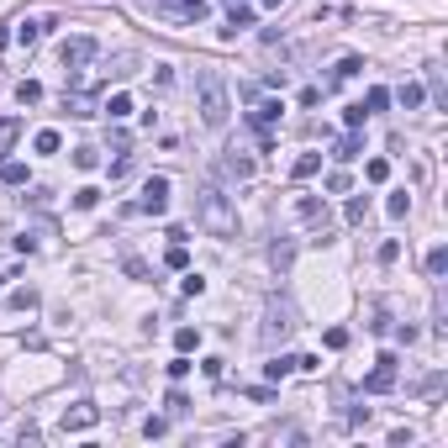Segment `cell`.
Returning a JSON list of instances; mask_svg holds the SVG:
<instances>
[{
	"label": "cell",
	"mask_w": 448,
	"mask_h": 448,
	"mask_svg": "<svg viewBox=\"0 0 448 448\" xmlns=\"http://www.w3.org/2000/svg\"><path fill=\"white\" fill-rule=\"evenodd\" d=\"M195 222H201L211 237H232V232H237V211H232V201H227L216 185H201V190H195Z\"/></svg>",
	"instance_id": "6da1fadb"
},
{
	"label": "cell",
	"mask_w": 448,
	"mask_h": 448,
	"mask_svg": "<svg viewBox=\"0 0 448 448\" xmlns=\"http://www.w3.org/2000/svg\"><path fill=\"white\" fill-rule=\"evenodd\" d=\"M195 106H201V121L211 132H222L227 127V117H232V100H227V84L216 80L211 69L201 74V80H195Z\"/></svg>",
	"instance_id": "7a4b0ae2"
},
{
	"label": "cell",
	"mask_w": 448,
	"mask_h": 448,
	"mask_svg": "<svg viewBox=\"0 0 448 448\" xmlns=\"http://www.w3.org/2000/svg\"><path fill=\"white\" fill-rule=\"evenodd\" d=\"M295 332V311L285 306V301H264V327H259V338H264V348H274V343H285Z\"/></svg>",
	"instance_id": "3957f363"
},
{
	"label": "cell",
	"mask_w": 448,
	"mask_h": 448,
	"mask_svg": "<svg viewBox=\"0 0 448 448\" xmlns=\"http://www.w3.org/2000/svg\"><path fill=\"white\" fill-rule=\"evenodd\" d=\"M95 53H100V47H95V37H69V43L59 47L64 69H69L74 80H80V74H84V69H90V64H95Z\"/></svg>",
	"instance_id": "277c9868"
},
{
	"label": "cell",
	"mask_w": 448,
	"mask_h": 448,
	"mask_svg": "<svg viewBox=\"0 0 448 448\" xmlns=\"http://www.w3.org/2000/svg\"><path fill=\"white\" fill-rule=\"evenodd\" d=\"M132 211H142V216H164V211H169V174H154V179H148Z\"/></svg>",
	"instance_id": "5b68a950"
},
{
	"label": "cell",
	"mask_w": 448,
	"mask_h": 448,
	"mask_svg": "<svg viewBox=\"0 0 448 448\" xmlns=\"http://www.w3.org/2000/svg\"><path fill=\"white\" fill-rule=\"evenodd\" d=\"M148 11L169 16V22H201V16H206V0H148Z\"/></svg>",
	"instance_id": "8992f818"
},
{
	"label": "cell",
	"mask_w": 448,
	"mask_h": 448,
	"mask_svg": "<svg viewBox=\"0 0 448 448\" xmlns=\"http://www.w3.org/2000/svg\"><path fill=\"white\" fill-rule=\"evenodd\" d=\"M396 375H401V359H396V354H380L375 369H369V380H364V390H369V396H385V390L396 385Z\"/></svg>",
	"instance_id": "52a82bcc"
},
{
	"label": "cell",
	"mask_w": 448,
	"mask_h": 448,
	"mask_svg": "<svg viewBox=\"0 0 448 448\" xmlns=\"http://www.w3.org/2000/svg\"><path fill=\"white\" fill-rule=\"evenodd\" d=\"M280 100H259V106H253V111H248V121H253V127H259V142H264V148H274V137H269V127H274V121H280Z\"/></svg>",
	"instance_id": "ba28073f"
},
{
	"label": "cell",
	"mask_w": 448,
	"mask_h": 448,
	"mask_svg": "<svg viewBox=\"0 0 448 448\" xmlns=\"http://www.w3.org/2000/svg\"><path fill=\"white\" fill-rule=\"evenodd\" d=\"M95 422H100V406H90V401L64 412V433H84V427H95Z\"/></svg>",
	"instance_id": "9c48e42d"
},
{
	"label": "cell",
	"mask_w": 448,
	"mask_h": 448,
	"mask_svg": "<svg viewBox=\"0 0 448 448\" xmlns=\"http://www.w3.org/2000/svg\"><path fill=\"white\" fill-rule=\"evenodd\" d=\"M364 154V137H359L354 127H348V137H338V148H332V158H338V164H348V158H359Z\"/></svg>",
	"instance_id": "30bf717a"
},
{
	"label": "cell",
	"mask_w": 448,
	"mask_h": 448,
	"mask_svg": "<svg viewBox=\"0 0 448 448\" xmlns=\"http://www.w3.org/2000/svg\"><path fill=\"white\" fill-rule=\"evenodd\" d=\"M243 27H253V6H232V16H227V27H222V37H237Z\"/></svg>",
	"instance_id": "8fae6325"
},
{
	"label": "cell",
	"mask_w": 448,
	"mask_h": 448,
	"mask_svg": "<svg viewBox=\"0 0 448 448\" xmlns=\"http://www.w3.org/2000/svg\"><path fill=\"white\" fill-rule=\"evenodd\" d=\"M222 169H227V174H232V179H253V158H243V154H237V148H232V154L222 158Z\"/></svg>",
	"instance_id": "7c38bea8"
},
{
	"label": "cell",
	"mask_w": 448,
	"mask_h": 448,
	"mask_svg": "<svg viewBox=\"0 0 448 448\" xmlns=\"http://www.w3.org/2000/svg\"><path fill=\"white\" fill-rule=\"evenodd\" d=\"M359 69H364V59H359V53H348V59H338V69H332V80H327V84H343V80H354Z\"/></svg>",
	"instance_id": "4fadbf2b"
},
{
	"label": "cell",
	"mask_w": 448,
	"mask_h": 448,
	"mask_svg": "<svg viewBox=\"0 0 448 448\" xmlns=\"http://www.w3.org/2000/svg\"><path fill=\"white\" fill-rule=\"evenodd\" d=\"M11 37H16V43H22V47H32L37 37H43V22H32V16H22V22H16V32H11Z\"/></svg>",
	"instance_id": "5bb4252c"
},
{
	"label": "cell",
	"mask_w": 448,
	"mask_h": 448,
	"mask_svg": "<svg viewBox=\"0 0 448 448\" xmlns=\"http://www.w3.org/2000/svg\"><path fill=\"white\" fill-rule=\"evenodd\" d=\"M427 274H433V280H443V274H448V248L443 243L427 248Z\"/></svg>",
	"instance_id": "9a60e30c"
},
{
	"label": "cell",
	"mask_w": 448,
	"mask_h": 448,
	"mask_svg": "<svg viewBox=\"0 0 448 448\" xmlns=\"http://www.w3.org/2000/svg\"><path fill=\"white\" fill-rule=\"evenodd\" d=\"M317 169H322V154H301V158H295V169H290V174H295V179H311Z\"/></svg>",
	"instance_id": "2e32d148"
},
{
	"label": "cell",
	"mask_w": 448,
	"mask_h": 448,
	"mask_svg": "<svg viewBox=\"0 0 448 448\" xmlns=\"http://www.w3.org/2000/svg\"><path fill=\"white\" fill-rule=\"evenodd\" d=\"M64 111H74V117H95L90 95H69V90H64Z\"/></svg>",
	"instance_id": "e0dca14e"
},
{
	"label": "cell",
	"mask_w": 448,
	"mask_h": 448,
	"mask_svg": "<svg viewBox=\"0 0 448 448\" xmlns=\"http://www.w3.org/2000/svg\"><path fill=\"white\" fill-rule=\"evenodd\" d=\"M396 100H401L406 111H417V106H422V84H412V80H406L401 90H396Z\"/></svg>",
	"instance_id": "ac0fdd59"
},
{
	"label": "cell",
	"mask_w": 448,
	"mask_h": 448,
	"mask_svg": "<svg viewBox=\"0 0 448 448\" xmlns=\"http://www.w3.org/2000/svg\"><path fill=\"white\" fill-rule=\"evenodd\" d=\"M16 100H22V106H37V100H43V84H37V80H22V84H16Z\"/></svg>",
	"instance_id": "d6986e66"
},
{
	"label": "cell",
	"mask_w": 448,
	"mask_h": 448,
	"mask_svg": "<svg viewBox=\"0 0 448 448\" xmlns=\"http://www.w3.org/2000/svg\"><path fill=\"white\" fill-rule=\"evenodd\" d=\"M295 211H301V222H322V201H317V195H301Z\"/></svg>",
	"instance_id": "ffe728a7"
},
{
	"label": "cell",
	"mask_w": 448,
	"mask_h": 448,
	"mask_svg": "<svg viewBox=\"0 0 448 448\" xmlns=\"http://www.w3.org/2000/svg\"><path fill=\"white\" fill-rule=\"evenodd\" d=\"M32 148H37V154H59V132H53V127H43V132L32 137Z\"/></svg>",
	"instance_id": "44dd1931"
},
{
	"label": "cell",
	"mask_w": 448,
	"mask_h": 448,
	"mask_svg": "<svg viewBox=\"0 0 448 448\" xmlns=\"http://www.w3.org/2000/svg\"><path fill=\"white\" fill-rule=\"evenodd\" d=\"M385 211L396 216V222H401V216L412 211V195H406V190H396V195H390V201H385Z\"/></svg>",
	"instance_id": "7402d4cb"
},
{
	"label": "cell",
	"mask_w": 448,
	"mask_h": 448,
	"mask_svg": "<svg viewBox=\"0 0 448 448\" xmlns=\"http://www.w3.org/2000/svg\"><path fill=\"white\" fill-rule=\"evenodd\" d=\"M174 348H179V354H190V348H201V332H195V327H179V332H174Z\"/></svg>",
	"instance_id": "603a6c76"
},
{
	"label": "cell",
	"mask_w": 448,
	"mask_h": 448,
	"mask_svg": "<svg viewBox=\"0 0 448 448\" xmlns=\"http://www.w3.org/2000/svg\"><path fill=\"white\" fill-rule=\"evenodd\" d=\"M121 269H127V280H148V264L137 253H121Z\"/></svg>",
	"instance_id": "cb8c5ba5"
},
{
	"label": "cell",
	"mask_w": 448,
	"mask_h": 448,
	"mask_svg": "<svg viewBox=\"0 0 448 448\" xmlns=\"http://www.w3.org/2000/svg\"><path fill=\"white\" fill-rule=\"evenodd\" d=\"M164 264H169V269H190V253H185V243H169Z\"/></svg>",
	"instance_id": "d4e9b609"
},
{
	"label": "cell",
	"mask_w": 448,
	"mask_h": 448,
	"mask_svg": "<svg viewBox=\"0 0 448 448\" xmlns=\"http://www.w3.org/2000/svg\"><path fill=\"white\" fill-rule=\"evenodd\" d=\"M106 111H111V121H121V117H127V111H132V95H111V100H106Z\"/></svg>",
	"instance_id": "484cf974"
},
{
	"label": "cell",
	"mask_w": 448,
	"mask_h": 448,
	"mask_svg": "<svg viewBox=\"0 0 448 448\" xmlns=\"http://www.w3.org/2000/svg\"><path fill=\"white\" fill-rule=\"evenodd\" d=\"M385 106H390V90H385V84H375V90L364 95V111H385Z\"/></svg>",
	"instance_id": "4316f807"
},
{
	"label": "cell",
	"mask_w": 448,
	"mask_h": 448,
	"mask_svg": "<svg viewBox=\"0 0 448 448\" xmlns=\"http://www.w3.org/2000/svg\"><path fill=\"white\" fill-rule=\"evenodd\" d=\"M0 179H6V185H27V164H0Z\"/></svg>",
	"instance_id": "83f0119b"
},
{
	"label": "cell",
	"mask_w": 448,
	"mask_h": 448,
	"mask_svg": "<svg viewBox=\"0 0 448 448\" xmlns=\"http://www.w3.org/2000/svg\"><path fill=\"white\" fill-rule=\"evenodd\" d=\"M269 259H274V269H290L295 248H290V243H274V248H269Z\"/></svg>",
	"instance_id": "f1b7e54d"
},
{
	"label": "cell",
	"mask_w": 448,
	"mask_h": 448,
	"mask_svg": "<svg viewBox=\"0 0 448 448\" xmlns=\"http://www.w3.org/2000/svg\"><path fill=\"white\" fill-rule=\"evenodd\" d=\"M364 174L375 179V185H385V179H390V164H385V158H369V164H364Z\"/></svg>",
	"instance_id": "f546056e"
},
{
	"label": "cell",
	"mask_w": 448,
	"mask_h": 448,
	"mask_svg": "<svg viewBox=\"0 0 448 448\" xmlns=\"http://www.w3.org/2000/svg\"><path fill=\"white\" fill-rule=\"evenodd\" d=\"M290 369H295V359H269V364H264V375H269V380H285Z\"/></svg>",
	"instance_id": "4dcf8cb0"
},
{
	"label": "cell",
	"mask_w": 448,
	"mask_h": 448,
	"mask_svg": "<svg viewBox=\"0 0 448 448\" xmlns=\"http://www.w3.org/2000/svg\"><path fill=\"white\" fill-rule=\"evenodd\" d=\"M95 201H100V190H95V185H84V190H74V206H80V211H90V206Z\"/></svg>",
	"instance_id": "1f68e13d"
},
{
	"label": "cell",
	"mask_w": 448,
	"mask_h": 448,
	"mask_svg": "<svg viewBox=\"0 0 448 448\" xmlns=\"http://www.w3.org/2000/svg\"><path fill=\"white\" fill-rule=\"evenodd\" d=\"M100 164V154H95V148H74V169H95Z\"/></svg>",
	"instance_id": "d6a6232c"
},
{
	"label": "cell",
	"mask_w": 448,
	"mask_h": 448,
	"mask_svg": "<svg viewBox=\"0 0 448 448\" xmlns=\"http://www.w3.org/2000/svg\"><path fill=\"white\" fill-rule=\"evenodd\" d=\"M348 185H354V179L343 174V169H338V174H327V190H332V195H348Z\"/></svg>",
	"instance_id": "836d02e7"
},
{
	"label": "cell",
	"mask_w": 448,
	"mask_h": 448,
	"mask_svg": "<svg viewBox=\"0 0 448 448\" xmlns=\"http://www.w3.org/2000/svg\"><path fill=\"white\" fill-rule=\"evenodd\" d=\"M364 216H369V201H364V195H354V201H348V222H364Z\"/></svg>",
	"instance_id": "e575fe53"
},
{
	"label": "cell",
	"mask_w": 448,
	"mask_h": 448,
	"mask_svg": "<svg viewBox=\"0 0 448 448\" xmlns=\"http://www.w3.org/2000/svg\"><path fill=\"white\" fill-rule=\"evenodd\" d=\"M164 406H169V417H185V412H190V401L179 396V390H169V401H164Z\"/></svg>",
	"instance_id": "d590c367"
},
{
	"label": "cell",
	"mask_w": 448,
	"mask_h": 448,
	"mask_svg": "<svg viewBox=\"0 0 448 448\" xmlns=\"http://www.w3.org/2000/svg\"><path fill=\"white\" fill-rule=\"evenodd\" d=\"M401 259V243H396V237H390V243H380V264H396Z\"/></svg>",
	"instance_id": "8d00e7d4"
},
{
	"label": "cell",
	"mask_w": 448,
	"mask_h": 448,
	"mask_svg": "<svg viewBox=\"0 0 448 448\" xmlns=\"http://www.w3.org/2000/svg\"><path fill=\"white\" fill-rule=\"evenodd\" d=\"M364 117H369V111H364V106H348V111H343V121H348V127H354V132H359V127H364Z\"/></svg>",
	"instance_id": "74e56055"
},
{
	"label": "cell",
	"mask_w": 448,
	"mask_h": 448,
	"mask_svg": "<svg viewBox=\"0 0 448 448\" xmlns=\"http://www.w3.org/2000/svg\"><path fill=\"white\" fill-rule=\"evenodd\" d=\"M142 433H148V438H164L169 422H164V417H148V422H142Z\"/></svg>",
	"instance_id": "f35d334b"
},
{
	"label": "cell",
	"mask_w": 448,
	"mask_h": 448,
	"mask_svg": "<svg viewBox=\"0 0 448 448\" xmlns=\"http://www.w3.org/2000/svg\"><path fill=\"white\" fill-rule=\"evenodd\" d=\"M185 375H190V354H179L174 364H169V380H185Z\"/></svg>",
	"instance_id": "ab89813d"
},
{
	"label": "cell",
	"mask_w": 448,
	"mask_h": 448,
	"mask_svg": "<svg viewBox=\"0 0 448 448\" xmlns=\"http://www.w3.org/2000/svg\"><path fill=\"white\" fill-rule=\"evenodd\" d=\"M16 137V121H0V142H11Z\"/></svg>",
	"instance_id": "60d3db41"
},
{
	"label": "cell",
	"mask_w": 448,
	"mask_h": 448,
	"mask_svg": "<svg viewBox=\"0 0 448 448\" xmlns=\"http://www.w3.org/2000/svg\"><path fill=\"white\" fill-rule=\"evenodd\" d=\"M264 6H269V11H280V6H285V0H264Z\"/></svg>",
	"instance_id": "b9f144b4"
},
{
	"label": "cell",
	"mask_w": 448,
	"mask_h": 448,
	"mask_svg": "<svg viewBox=\"0 0 448 448\" xmlns=\"http://www.w3.org/2000/svg\"><path fill=\"white\" fill-rule=\"evenodd\" d=\"M227 6H248V0H227Z\"/></svg>",
	"instance_id": "7bdbcfd3"
},
{
	"label": "cell",
	"mask_w": 448,
	"mask_h": 448,
	"mask_svg": "<svg viewBox=\"0 0 448 448\" xmlns=\"http://www.w3.org/2000/svg\"><path fill=\"white\" fill-rule=\"evenodd\" d=\"M0 290H6V274H0Z\"/></svg>",
	"instance_id": "ee69618b"
}]
</instances>
